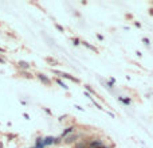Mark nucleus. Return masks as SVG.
<instances>
[{"label":"nucleus","mask_w":153,"mask_h":148,"mask_svg":"<svg viewBox=\"0 0 153 148\" xmlns=\"http://www.w3.org/2000/svg\"><path fill=\"white\" fill-rule=\"evenodd\" d=\"M54 73L55 74H59L61 77H63V78H67V79H71V81H74V82H79L77 78H74V77H71L70 74H67V73H63V71H58V70H54Z\"/></svg>","instance_id":"f257e3e1"},{"label":"nucleus","mask_w":153,"mask_h":148,"mask_svg":"<svg viewBox=\"0 0 153 148\" xmlns=\"http://www.w3.org/2000/svg\"><path fill=\"white\" fill-rule=\"evenodd\" d=\"M38 78H39L40 81L43 82V84H46V85H50L51 81H50V78H47L44 74H38Z\"/></svg>","instance_id":"f03ea898"},{"label":"nucleus","mask_w":153,"mask_h":148,"mask_svg":"<svg viewBox=\"0 0 153 148\" xmlns=\"http://www.w3.org/2000/svg\"><path fill=\"white\" fill-rule=\"evenodd\" d=\"M101 147H102L101 140H93L90 143V148H101Z\"/></svg>","instance_id":"7ed1b4c3"},{"label":"nucleus","mask_w":153,"mask_h":148,"mask_svg":"<svg viewBox=\"0 0 153 148\" xmlns=\"http://www.w3.org/2000/svg\"><path fill=\"white\" fill-rule=\"evenodd\" d=\"M35 148H44V139H36V145Z\"/></svg>","instance_id":"20e7f679"},{"label":"nucleus","mask_w":153,"mask_h":148,"mask_svg":"<svg viewBox=\"0 0 153 148\" xmlns=\"http://www.w3.org/2000/svg\"><path fill=\"white\" fill-rule=\"evenodd\" d=\"M30 63L28 62H26V61H19V67L20 69H30Z\"/></svg>","instance_id":"39448f33"},{"label":"nucleus","mask_w":153,"mask_h":148,"mask_svg":"<svg viewBox=\"0 0 153 148\" xmlns=\"http://www.w3.org/2000/svg\"><path fill=\"white\" fill-rule=\"evenodd\" d=\"M74 127H69V128H66L65 131H63V133H62V137H66L69 133H71V132H74Z\"/></svg>","instance_id":"423d86ee"},{"label":"nucleus","mask_w":153,"mask_h":148,"mask_svg":"<svg viewBox=\"0 0 153 148\" xmlns=\"http://www.w3.org/2000/svg\"><path fill=\"white\" fill-rule=\"evenodd\" d=\"M54 143H55L54 137H46L44 139V145H50V144H54Z\"/></svg>","instance_id":"0eeeda50"},{"label":"nucleus","mask_w":153,"mask_h":148,"mask_svg":"<svg viewBox=\"0 0 153 148\" xmlns=\"http://www.w3.org/2000/svg\"><path fill=\"white\" fill-rule=\"evenodd\" d=\"M74 140H77V136H69V137H66V140H65V143H66V144H71V143H73V141Z\"/></svg>","instance_id":"6e6552de"},{"label":"nucleus","mask_w":153,"mask_h":148,"mask_svg":"<svg viewBox=\"0 0 153 148\" xmlns=\"http://www.w3.org/2000/svg\"><path fill=\"white\" fill-rule=\"evenodd\" d=\"M118 101L124 102V104H130V100H129V98H122V97H118Z\"/></svg>","instance_id":"1a4fd4ad"},{"label":"nucleus","mask_w":153,"mask_h":148,"mask_svg":"<svg viewBox=\"0 0 153 148\" xmlns=\"http://www.w3.org/2000/svg\"><path fill=\"white\" fill-rule=\"evenodd\" d=\"M56 84H58L59 86H62L63 89H67V85H66V84H63V82L61 81V79H56Z\"/></svg>","instance_id":"9d476101"},{"label":"nucleus","mask_w":153,"mask_h":148,"mask_svg":"<svg viewBox=\"0 0 153 148\" xmlns=\"http://www.w3.org/2000/svg\"><path fill=\"white\" fill-rule=\"evenodd\" d=\"M83 45H85V46H86V47H89V49H90V50H93V51H97V49H95V47H93V46H90V45H89V43L83 42Z\"/></svg>","instance_id":"9b49d317"},{"label":"nucleus","mask_w":153,"mask_h":148,"mask_svg":"<svg viewBox=\"0 0 153 148\" xmlns=\"http://www.w3.org/2000/svg\"><path fill=\"white\" fill-rule=\"evenodd\" d=\"M75 148H86V147H85V144H83V143H79V144L75 145Z\"/></svg>","instance_id":"f8f14e48"},{"label":"nucleus","mask_w":153,"mask_h":148,"mask_svg":"<svg viewBox=\"0 0 153 148\" xmlns=\"http://www.w3.org/2000/svg\"><path fill=\"white\" fill-rule=\"evenodd\" d=\"M73 43H74L75 46H78V45H79V40H78L77 38H75V39H73Z\"/></svg>","instance_id":"ddd939ff"},{"label":"nucleus","mask_w":153,"mask_h":148,"mask_svg":"<svg viewBox=\"0 0 153 148\" xmlns=\"http://www.w3.org/2000/svg\"><path fill=\"white\" fill-rule=\"evenodd\" d=\"M47 62H50V63H56V61H55V59H52V58H47Z\"/></svg>","instance_id":"4468645a"},{"label":"nucleus","mask_w":153,"mask_h":148,"mask_svg":"<svg viewBox=\"0 0 153 148\" xmlns=\"http://www.w3.org/2000/svg\"><path fill=\"white\" fill-rule=\"evenodd\" d=\"M55 27L58 28L59 31H63V27H62V26H59V24H55Z\"/></svg>","instance_id":"2eb2a0df"},{"label":"nucleus","mask_w":153,"mask_h":148,"mask_svg":"<svg viewBox=\"0 0 153 148\" xmlns=\"http://www.w3.org/2000/svg\"><path fill=\"white\" fill-rule=\"evenodd\" d=\"M144 43H145V45H149V39H148V38H144Z\"/></svg>","instance_id":"dca6fc26"},{"label":"nucleus","mask_w":153,"mask_h":148,"mask_svg":"<svg viewBox=\"0 0 153 148\" xmlns=\"http://www.w3.org/2000/svg\"><path fill=\"white\" fill-rule=\"evenodd\" d=\"M86 89H87V90H90V92H91V93H94V90H93V89H91V88H90V86H89V85H87V86H86Z\"/></svg>","instance_id":"f3484780"},{"label":"nucleus","mask_w":153,"mask_h":148,"mask_svg":"<svg viewBox=\"0 0 153 148\" xmlns=\"http://www.w3.org/2000/svg\"><path fill=\"white\" fill-rule=\"evenodd\" d=\"M101 148H109V147H103V145H102V147Z\"/></svg>","instance_id":"a211bd4d"}]
</instances>
